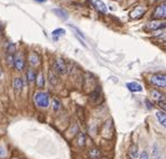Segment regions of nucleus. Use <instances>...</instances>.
Wrapping results in <instances>:
<instances>
[{"label": "nucleus", "mask_w": 166, "mask_h": 159, "mask_svg": "<svg viewBox=\"0 0 166 159\" xmlns=\"http://www.w3.org/2000/svg\"><path fill=\"white\" fill-rule=\"evenodd\" d=\"M12 159H17V158H12Z\"/></svg>", "instance_id": "nucleus-31"}, {"label": "nucleus", "mask_w": 166, "mask_h": 159, "mask_svg": "<svg viewBox=\"0 0 166 159\" xmlns=\"http://www.w3.org/2000/svg\"><path fill=\"white\" fill-rule=\"evenodd\" d=\"M89 156L91 159H99L100 156H101V152H100L99 149L97 148H92L89 150Z\"/></svg>", "instance_id": "nucleus-17"}, {"label": "nucleus", "mask_w": 166, "mask_h": 159, "mask_svg": "<svg viewBox=\"0 0 166 159\" xmlns=\"http://www.w3.org/2000/svg\"><path fill=\"white\" fill-rule=\"evenodd\" d=\"M55 71L56 73H59V74H65L67 72V66L64 59L62 58H56L55 61Z\"/></svg>", "instance_id": "nucleus-4"}, {"label": "nucleus", "mask_w": 166, "mask_h": 159, "mask_svg": "<svg viewBox=\"0 0 166 159\" xmlns=\"http://www.w3.org/2000/svg\"><path fill=\"white\" fill-rule=\"evenodd\" d=\"M127 88L131 91V92H140L143 88H141V85L139 83H137V82H130V83H127Z\"/></svg>", "instance_id": "nucleus-12"}, {"label": "nucleus", "mask_w": 166, "mask_h": 159, "mask_svg": "<svg viewBox=\"0 0 166 159\" xmlns=\"http://www.w3.org/2000/svg\"><path fill=\"white\" fill-rule=\"evenodd\" d=\"M129 154L131 156V158H137L138 157V147L136 144H133L129 148Z\"/></svg>", "instance_id": "nucleus-19"}, {"label": "nucleus", "mask_w": 166, "mask_h": 159, "mask_svg": "<svg viewBox=\"0 0 166 159\" xmlns=\"http://www.w3.org/2000/svg\"><path fill=\"white\" fill-rule=\"evenodd\" d=\"M158 107L159 108H162L163 109V111H165V98H162V99H159L158 100Z\"/></svg>", "instance_id": "nucleus-25"}, {"label": "nucleus", "mask_w": 166, "mask_h": 159, "mask_svg": "<svg viewBox=\"0 0 166 159\" xmlns=\"http://www.w3.org/2000/svg\"><path fill=\"white\" fill-rule=\"evenodd\" d=\"M76 144H78L79 147H84L85 144V136L84 133L80 132L78 134V138H76Z\"/></svg>", "instance_id": "nucleus-18"}, {"label": "nucleus", "mask_w": 166, "mask_h": 159, "mask_svg": "<svg viewBox=\"0 0 166 159\" xmlns=\"http://www.w3.org/2000/svg\"><path fill=\"white\" fill-rule=\"evenodd\" d=\"M151 98H153L154 100H159V99H162L163 98L162 94H161L158 91H156V90H153L151 92Z\"/></svg>", "instance_id": "nucleus-23"}, {"label": "nucleus", "mask_w": 166, "mask_h": 159, "mask_svg": "<svg viewBox=\"0 0 166 159\" xmlns=\"http://www.w3.org/2000/svg\"><path fill=\"white\" fill-rule=\"evenodd\" d=\"M52 103H53V110L54 111H57V110H59V108H61V102H59L56 98H54L52 101Z\"/></svg>", "instance_id": "nucleus-22"}, {"label": "nucleus", "mask_w": 166, "mask_h": 159, "mask_svg": "<svg viewBox=\"0 0 166 159\" xmlns=\"http://www.w3.org/2000/svg\"><path fill=\"white\" fill-rule=\"evenodd\" d=\"M6 155H7L6 149L4 148V146H1V144H0V158H4V157H6Z\"/></svg>", "instance_id": "nucleus-26"}, {"label": "nucleus", "mask_w": 166, "mask_h": 159, "mask_svg": "<svg viewBox=\"0 0 166 159\" xmlns=\"http://www.w3.org/2000/svg\"><path fill=\"white\" fill-rule=\"evenodd\" d=\"M94 7H96V9L99 12H102V14H106L108 10L107 6H106V4H104L102 0H96L94 1Z\"/></svg>", "instance_id": "nucleus-9"}, {"label": "nucleus", "mask_w": 166, "mask_h": 159, "mask_svg": "<svg viewBox=\"0 0 166 159\" xmlns=\"http://www.w3.org/2000/svg\"><path fill=\"white\" fill-rule=\"evenodd\" d=\"M2 76H4V73H2V71H1V68H0V80L2 78Z\"/></svg>", "instance_id": "nucleus-29"}, {"label": "nucleus", "mask_w": 166, "mask_h": 159, "mask_svg": "<svg viewBox=\"0 0 166 159\" xmlns=\"http://www.w3.org/2000/svg\"><path fill=\"white\" fill-rule=\"evenodd\" d=\"M156 118L158 119L159 123H162L163 127L166 126V115H165V112H164V111L156 112Z\"/></svg>", "instance_id": "nucleus-15"}, {"label": "nucleus", "mask_w": 166, "mask_h": 159, "mask_svg": "<svg viewBox=\"0 0 166 159\" xmlns=\"http://www.w3.org/2000/svg\"><path fill=\"white\" fill-rule=\"evenodd\" d=\"M151 82L153 84L159 88H165L166 86V76L165 74H154L151 75Z\"/></svg>", "instance_id": "nucleus-2"}, {"label": "nucleus", "mask_w": 166, "mask_h": 159, "mask_svg": "<svg viewBox=\"0 0 166 159\" xmlns=\"http://www.w3.org/2000/svg\"><path fill=\"white\" fill-rule=\"evenodd\" d=\"M15 52H16V46L15 44H8L7 46V55H15Z\"/></svg>", "instance_id": "nucleus-20"}, {"label": "nucleus", "mask_w": 166, "mask_h": 159, "mask_svg": "<svg viewBox=\"0 0 166 159\" xmlns=\"http://www.w3.org/2000/svg\"><path fill=\"white\" fill-rule=\"evenodd\" d=\"M139 159H149V156L146 151H143L141 152V155H140Z\"/></svg>", "instance_id": "nucleus-27"}, {"label": "nucleus", "mask_w": 166, "mask_h": 159, "mask_svg": "<svg viewBox=\"0 0 166 159\" xmlns=\"http://www.w3.org/2000/svg\"><path fill=\"white\" fill-rule=\"evenodd\" d=\"M53 12H54L55 15L59 16L61 19H63V20H66V19L69 18L66 11L63 10V9H61V8H55V9H53Z\"/></svg>", "instance_id": "nucleus-14"}, {"label": "nucleus", "mask_w": 166, "mask_h": 159, "mask_svg": "<svg viewBox=\"0 0 166 159\" xmlns=\"http://www.w3.org/2000/svg\"><path fill=\"white\" fill-rule=\"evenodd\" d=\"M27 78H28V81L29 82H34L35 81V78H36V75H35V73H34L33 70H28L27 71Z\"/></svg>", "instance_id": "nucleus-21"}, {"label": "nucleus", "mask_w": 166, "mask_h": 159, "mask_svg": "<svg viewBox=\"0 0 166 159\" xmlns=\"http://www.w3.org/2000/svg\"><path fill=\"white\" fill-rule=\"evenodd\" d=\"M36 84L38 88H43L45 84V78H44V75L42 72H38L37 73V76H36Z\"/></svg>", "instance_id": "nucleus-16"}, {"label": "nucleus", "mask_w": 166, "mask_h": 159, "mask_svg": "<svg viewBox=\"0 0 166 159\" xmlns=\"http://www.w3.org/2000/svg\"><path fill=\"white\" fill-rule=\"evenodd\" d=\"M34 101L37 107L46 109L49 105V95L47 92H36L34 94Z\"/></svg>", "instance_id": "nucleus-1"}, {"label": "nucleus", "mask_w": 166, "mask_h": 159, "mask_svg": "<svg viewBox=\"0 0 166 159\" xmlns=\"http://www.w3.org/2000/svg\"><path fill=\"white\" fill-rule=\"evenodd\" d=\"M65 34V30L64 29H55V30H53V37H55V39H56V37L57 36H62V35H64Z\"/></svg>", "instance_id": "nucleus-24"}, {"label": "nucleus", "mask_w": 166, "mask_h": 159, "mask_svg": "<svg viewBox=\"0 0 166 159\" xmlns=\"http://www.w3.org/2000/svg\"><path fill=\"white\" fill-rule=\"evenodd\" d=\"M161 28H165V24L153 22H148L147 25H146V27H145L146 30H156V29H161Z\"/></svg>", "instance_id": "nucleus-8"}, {"label": "nucleus", "mask_w": 166, "mask_h": 159, "mask_svg": "<svg viewBox=\"0 0 166 159\" xmlns=\"http://www.w3.org/2000/svg\"><path fill=\"white\" fill-rule=\"evenodd\" d=\"M36 1H41L42 2V1H46V0H36Z\"/></svg>", "instance_id": "nucleus-30"}, {"label": "nucleus", "mask_w": 166, "mask_h": 159, "mask_svg": "<svg viewBox=\"0 0 166 159\" xmlns=\"http://www.w3.org/2000/svg\"><path fill=\"white\" fill-rule=\"evenodd\" d=\"M166 16V6L165 4H162L155 8V10L153 12V19H162L165 18Z\"/></svg>", "instance_id": "nucleus-3"}, {"label": "nucleus", "mask_w": 166, "mask_h": 159, "mask_svg": "<svg viewBox=\"0 0 166 159\" xmlns=\"http://www.w3.org/2000/svg\"><path fill=\"white\" fill-rule=\"evenodd\" d=\"M14 66L17 71H22L25 68V61L22 58V56L19 54V55L15 56L14 58Z\"/></svg>", "instance_id": "nucleus-5"}, {"label": "nucleus", "mask_w": 166, "mask_h": 159, "mask_svg": "<svg viewBox=\"0 0 166 159\" xmlns=\"http://www.w3.org/2000/svg\"><path fill=\"white\" fill-rule=\"evenodd\" d=\"M28 62L32 66H37L39 64V55L36 52H30L28 55Z\"/></svg>", "instance_id": "nucleus-7"}, {"label": "nucleus", "mask_w": 166, "mask_h": 159, "mask_svg": "<svg viewBox=\"0 0 166 159\" xmlns=\"http://www.w3.org/2000/svg\"><path fill=\"white\" fill-rule=\"evenodd\" d=\"M153 158L154 159H164L162 156V151H161V148H159V146L157 144H154L153 146Z\"/></svg>", "instance_id": "nucleus-11"}, {"label": "nucleus", "mask_w": 166, "mask_h": 159, "mask_svg": "<svg viewBox=\"0 0 166 159\" xmlns=\"http://www.w3.org/2000/svg\"><path fill=\"white\" fill-rule=\"evenodd\" d=\"M12 85H14L15 92L19 93L22 90V80L20 78H14V82H12Z\"/></svg>", "instance_id": "nucleus-13"}, {"label": "nucleus", "mask_w": 166, "mask_h": 159, "mask_svg": "<svg viewBox=\"0 0 166 159\" xmlns=\"http://www.w3.org/2000/svg\"><path fill=\"white\" fill-rule=\"evenodd\" d=\"M48 81H49V84L51 85H56L59 83L57 73H56V71L53 70V68H49V71H48Z\"/></svg>", "instance_id": "nucleus-6"}, {"label": "nucleus", "mask_w": 166, "mask_h": 159, "mask_svg": "<svg viewBox=\"0 0 166 159\" xmlns=\"http://www.w3.org/2000/svg\"><path fill=\"white\" fill-rule=\"evenodd\" d=\"M128 159H131V158H128Z\"/></svg>", "instance_id": "nucleus-32"}, {"label": "nucleus", "mask_w": 166, "mask_h": 159, "mask_svg": "<svg viewBox=\"0 0 166 159\" xmlns=\"http://www.w3.org/2000/svg\"><path fill=\"white\" fill-rule=\"evenodd\" d=\"M144 12H145L144 8L140 7V6H138V7H136L133 11H131L130 17H131V18H140L141 16L144 15Z\"/></svg>", "instance_id": "nucleus-10"}, {"label": "nucleus", "mask_w": 166, "mask_h": 159, "mask_svg": "<svg viewBox=\"0 0 166 159\" xmlns=\"http://www.w3.org/2000/svg\"><path fill=\"white\" fill-rule=\"evenodd\" d=\"M145 103L147 104V109H148V110H151V109H153V104H151L148 100H145Z\"/></svg>", "instance_id": "nucleus-28"}]
</instances>
